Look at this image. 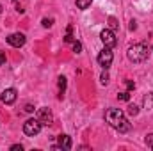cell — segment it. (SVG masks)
<instances>
[{
	"label": "cell",
	"instance_id": "9a60e30c",
	"mask_svg": "<svg viewBox=\"0 0 153 151\" xmlns=\"http://www.w3.org/2000/svg\"><path fill=\"white\" fill-rule=\"evenodd\" d=\"M128 114H130V115H137V114H139V107H137V105H130V107H128Z\"/></svg>",
	"mask_w": 153,
	"mask_h": 151
},
{
	"label": "cell",
	"instance_id": "6da1fadb",
	"mask_svg": "<svg viewBox=\"0 0 153 151\" xmlns=\"http://www.w3.org/2000/svg\"><path fill=\"white\" fill-rule=\"evenodd\" d=\"M105 119H107V123H109L114 130H117L119 133H126V132L130 130L128 119L125 117V112L119 110V109H109V110L105 112Z\"/></svg>",
	"mask_w": 153,
	"mask_h": 151
},
{
	"label": "cell",
	"instance_id": "7a4b0ae2",
	"mask_svg": "<svg viewBox=\"0 0 153 151\" xmlns=\"http://www.w3.org/2000/svg\"><path fill=\"white\" fill-rule=\"evenodd\" d=\"M126 55H128V59L132 62H144L148 59V55H150V50H148V46L144 43H137V44L128 48Z\"/></svg>",
	"mask_w": 153,
	"mask_h": 151
},
{
	"label": "cell",
	"instance_id": "ffe728a7",
	"mask_svg": "<svg viewBox=\"0 0 153 151\" xmlns=\"http://www.w3.org/2000/svg\"><path fill=\"white\" fill-rule=\"evenodd\" d=\"M126 87H128V91H132V89L135 87V84H134L132 80H126Z\"/></svg>",
	"mask_w": 153,
	"mask_h": 151
},
{
	"label": "cell",
	"instance_id": "2e32d148",
	"mask_svg": "<svg viewBox=\"0 0 153 151\" xmlns=\"http://www.w3.org/2000/svg\"><path fill=\"white\" fill-rule=\"evenodd\" d=\"M41 23H43V27H45V29H48V27H52L53 20H52V18H43V21H41Z\"/></svg>",
	"mask_w": 153,
	"mask_h": 151
},
{
	"label": "cell",
	"instance_id": "7c38bea8",
	"mask_svg": "<svg viewBox=\"0 0 153 151\" xmlns=\"http://www.w3.org/2000/svg\"><path fill=\"white\" fill-rule=\"evenodd\" d=\"M117 100H119V101H128V100H130V93H128V91H126V93H119V94H117Z\"/></svg>",
	"mask_w": 153,
	"mask_h": 151
},
{
	"label": "cell",
	"instance_id": "4fadbf2b",
	"mask_svg": "<svg viewBox=\"0 0 153 151\" xmlns=\"http://www.w3.org/2000/svg\"><path fill=\"white\" fill-rule=\"evenodd\" d=\"M64 41H66V43H73V36H71V25H70V27H68V30H66Z\"/></svg>",
	"mask_w": 153,
	"mask_h": 151
},
{
	"label": "cell",
	"instance_id": "d6986e66",
	"mask_svg": "<svg viewBox=\"0 0 153 151\" xmlns=\"http://www.w3.org/2000/svg\"><path fill=\"white\" fill-rule=\"evenodd\" d=\"M22 150H23L22 144H14V146H11V151H22Z\"/></svg>",
	"mask_w": 153,
	"mask_h": 151
},
{
	"label": "cell",
	"instance_id": "277c9868",
	"mask_svg": "<svg viewBox=\"0 0 153 151\" xmlns=\"http://www.w3.org/2000/svg\"><path fill=\"white\" fill-rule=\"evenodd\" d=\"M41 123H39V119H27L25 123H23V132H25V135H29V137H34V135H38L39 132H41Z\"/></svg>",
	"mask_w": 153,
	"mask_h": 151
},
{
	"label": "cell",
	"instance_id": "3957f363",
	"mask_svg": "<svg viewBox=\"0 0 153 151\" xmlns=\"http://www.w3.org/2000/svg\"><path fill=\"white\" fill-rule=\"evenodd\" d=\"M112 61H114L112 48H107V46H105V48L98 53V62H100V66H102L103 70H109L111 64H112Z\"/></svg>",
	"mask_w": 153,
	"mask_h": 151
},
{
	"label": "cell",
	"instance_id": "52a82bcc",
	"mask_svg": "<svg viewBox=\"0 0 153 151\" xmlns=\"http://www.w3.org/2000/svg\"><path fill=\"white\" fill-rule=\"evenodd\" d=\"M38 119L41 124H52V121H53V115H52V112H50V109L48 107H41L38 110Z\"/></svg>",
	"mask_w": 153,
	"mask_h": 151
},
{
	"label": "cell",
	"instance_id": "603a6c76",
	"mask_svg": "<svg viewBox=\"0 0 153 151\" xmlns=\"http://www.w3.org/2000/svg\"><path fill=\"white\" fill-rule=\"evenodd\" d=\"M25 112H34V107L32 105H25Z\"/></svg>",
	"mask_w": 153,
	"mask_h": 151
},
{
	"label": "cell",
	"instance_id": "9c48e42d",
	"mask_svg": "<svg viewBox=\"0 0 153 151\" xmlns=\"http://www.w3.org/2000/svg\"><path fill=\"white\" fill-rule=\"evenodd\" d=\"M71 137L68 135H59V146H55V150H71Z\"/></svg>",
	"mask_w": 153,
	"mask_h": 151
},
{
	"label": "cell",
	"instance_id": "ac0fdd59",
	"mask_svg": "<svg viewBox=\"0 0 153 151\" xmlns=\"http://www.w3.org/2000/svg\"><path fill=\"white\" fill-rule=\"evenodd\" d=\"M109 23H111V29H117V27H119V23H117V21H116V18H112V16H111V18H109Z\"/></svg>",
	"mask_w": 153,
	"mask_h": 151
},
{
	"label": "cell",
	"instance_id": "5b68a950",
	"mask_svg": "<svg viewBox=\"0 0 153 151\" xmlns=\"http://www.w3.org/2000/svg\"><path fill=\"white\" fill-rule=\"evenodd\" d=\"M100 39H102V43H103L107 48H114L116 44H117V39H116L114 30H111V29H105V30H102Z\"/></svg>",
	"mask_w": 153,
	"mask_h": 151
},
{
	"label": "cell",
	"instance_id": "44dd1931",
	"mask_svg": "<svg viewBox=\"0 0 153 151\" xmlns=\"http://www.w3.org/2000/svg\"><path fill=\"white\" fill-rule=\"evenodd\" d=\"M2 64H5V53L0 50V66H2Z\"/></svg>",
	"mask_w": 153,
	"mask_h": 151
},
{
	"label": "cell",
	"instance_id": "cb8c5ba5",
	"mask_svg": "<svg viewBox=\"0 0 153 151\" xmlns=\"http://www.w3.org/2000/svg\"><path fill=\"white\" fill-rule=\"evenodd\" d=\"M0 13H2V5H0Z\"/></svg>",
	"mask_w": 153,
	"mask_h": 151
},
{
	"label": "cell",
	"instance_id": "ba28073f",
	"mask_svg": "<svg viewBox=\"0 0 153 151\" xmlns=\"http://www.w3.org/2000/svg\"><path fill=\"white\" fill-rule=\"evenodd\" d=\"M0 98H2V101H4L5 105H11V103H14V101H16V89H13V87L5 89V91L0 94Z\"/></svg>",
	"mask_w": 153,
	"mask_h": 151
},
{
	"label": "cell",
	"instance_id": "30bf717a",
	"mask_svg": "<svg viewBox=\"0 0 153 151\" xmlns=\"http://www.w3.org/2000/svg\"><path fill=\"white\" fill-rule=\"evenodd\" d=\"M66 76H59V98H62L64 91H66Z\"/></svg>",
	"mask_w": 153,
	"mask_h": 151
},
{
	"label": "cell",
	"instance_id": "7402d4cb",
	"mask_svg": "<svg viewBox=\"0 0 153 151\" xmlns=\"http://www.w3.org/2000/svg\"><path fill=\"white\" fill-rule=\"evenodd\" d=\"M107 82H109V75H107V73H103V75H102V84L105 85Z\"/></svg>",
	"mask_w": 153,
	"mask_h": 151
},
{
	"label": "cell",
	"instance_id": "e0dca14e",
	"mask_svg": "<svg viewBox=\"0 0 153 151\" xmlns=\"http://www.w3.org/2000/svg\"><path fill=\"white\" fill-rule=\"evenodd\" d=\"M73 52H75V53H80V52H82V44H80L78 41H73Z\"/></svg>",
	"mask_w": 153,
	"mask_h": 151
},
{
	"label": "cell",
	"instance_id": "5bb4252c",
	"mask_svg": "<svg viewBox=\"0 0 153 151\" xmlns=\"http://www.w3.org/2000/svg\"><path fill=\"white\" fill-rule=\"evenodd\" d=\"M144 142H146V146H148V148H152V150H153V133H148V135H146Z\"/></svg>",
	"mask_w": 153,
	"mask_h": 151
},
{
	"label": "cell",
	"instance_id": "8fae6325",
	"mask_svg": "<svg viewBox=\"0 0 153 151\" xmlns=\"http://www.w3.org/2000/svg\"><path fill=\"white\" fill-rule=\"evenodd\" d=\"M91 2H93V0H76V7L84 11V9H87V7L91 5Z\"/></svg>",
	"mask_w": 153,
	"mask_h": 151
},
{
	"label": "cell",
	"instance_id": "8992f818",
	"mask_svg": "<svg viewBox=\"0 0 153 151\" xmlns=\"http://www.w3.org/2000/svg\"><path fill=\"white\" fill-rule=\"evenodd\" d=\"M7 43L11 44V46H14V48H22L23 44H25V41L27 38L22 34V32H16V34H11V36H7Z\"/></svg>",
	"mask_w": 153,
	"mask_h": 151
}]
</instances>
